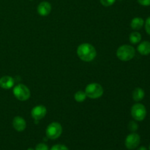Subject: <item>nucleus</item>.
<instances>
[{
    "mask_svg": "<svg viewBox=\"0 0 150 150\" xmlns=\"http://www.w3.org/2000/svg\"><path fill=\"white\" fill-rule=\"evenodd\" d=\"M79 58L84 62H91L96 57L97 52L95 47L89 43L81 44L77 49Z\"/></svg>",
    "mask_w": 150,
    "mask_h": 150,
    "instance_id": "obj_1",
    "label": "nucleus"
},
{
    "mask_svg": "<svg viewBox=\"0 0 150 150\" xmlns=\"http://www.w3.org/2000/svg\"><path fill=\"white\" fill-rule=\"evenodd\" d=\"M136 54V50L132 45H123L118 48L117 56L119 59L127 62L131 60Z\"/></svg>",
    "mask_w": 150,
    "mask_h": 150,
    "instance_id": "obj_2",
    "label": "nucleus"
},
{
    "mask_svg": "<svg viewBox=\"0 0 150 150\" xmlns=\"http://www.w3.org/2000/svg\"><path fill=\"white\" fill-rule=\"evenodd\" d=\"M85 93L88 98L91 99H97L103 95V88L99 83H89L85 89Z\"/></svg>",
    "mask_w": 150,
    "mask_h": 150,
    "instance_id": "obj_3",
    "label": "nucleus"
},
{
    "mask_svg": "<svg viewBox=\"0 0 150 150\" xmlns=\"http://www.w3.org/2000/svg\"><path fill=\"white\" fill-rule=\"evenodd\" d=\"M62 133V125L58 122L51 123L47 127L46 130H45V134H46L47 138L52 140L58 139L61 136Z\"/></svg>",
    "mask_w": 150,
    "mask_h": 150,
    "instance_id": "obj_4",
    "label": "nucleus"
},
{
    "mask_svg": "<svg viewBox=\"0 0 150 150\" xmlns=\"http://www.w3.org/2000/svg\"><path fill=\"white\" fill-rule=\"evenodd\" d=\"M131 115L136 121H143L146 116V107L142 103H136L131 108Z\"/></svg>",
    "mask_w": 150,
    "mask_h": 150,
    "instance_id": "obj_5",
    "label": "nucleus"
},
{
    "mask_svg": "<svg viewBox=\"0 0 150 150\" xmlns=\"http://www.w3.org/2000/svg\"><path fill=\"white\" fill-rule=\"evenodd\" d=\"M13 94L21 101L27 100L30 98V90L24 84H18L13 89Z\"/></svg>",
    "mask_w": 150,
    "mask_h": 150,
    "instance_id": "obj_6",
    "label": "nucleus"
},
{
    "mask_svg": "<svg viewBox=\"0 0 150 150\" xmlns=\"http://www.w3.org/2000/svg\"><path fill=\"white\" fill-rule=\"evenodd\" d=\"M141 142V138L139 134L136 133H130L126 137L125 144L127 149L130 150L135 149L138 147Z\"/></svg>",
    "mask_w": 150,
    "mask_h": 150,
    "instance_id": "obj_7",
    "label": "nucleus"
},
{
    "mask_svg": "<svg viewBox=\"0 0 150 150\" xmlns=\"http://www.w3.org/2000/svg\"><path fill=\"white\" fill-rule=\"evenodd\" d=\"M47 110L46 108L43 105H37L35 108H32V117L34 120H35L36 121L38 120H42V118H44L45 115H46Z\"/></svg>",
    "mask_w": 150,
    "mask_h": 150,
    "instance_id": "obj_8",
    "label": "nucleus"
},
{
    "mask_svg": "<svg viewBox=\"0 0 150 150\" xmlns=\"http://www.w3.org/2000/svg\"><path fill=\"white\" fill-rule=\"evenodd\" d=\"M51 5L48 1H42L38 6V13L41 16H46L51 13Z\"/></svg>",
    "mask_w": 150,
    "mask_h": 150,
    "instance_id": "obj_9",
    "label": "nucleus"
},
{
    "mask_svg": "<svg viewBox=\"0 0 150 150\" xmlns=\"http://www.w3.org/2000/svg\"><path fill=\"white\" fill-rule=\"evenodd\" d=\"M13 126L16 130L18 132L23 131L26 129V123L24 119L21 117H16L13 119Z\"/></svg>",
    "mask_w": 150,
    "mask_h": 150,
    "instance_id": "obj_10",
    "label": "nucleus"
},
{
    "mask_svg": "<svg viewBox=\"0 0 150 150\" xmlns=\"http://www.w3.org/2000/svg\"><path fill=\"white\" fill-rule=\"evenodd\" d=\"M15 84V80L11 76H5L0 79V86L2 89H9L13 87Z\"/></svg>",
    "mask_w": 150,
    "mask_h": 150,
    "instance_id": "obj_11",
    "label": "nucleus"
},
{
    "mask_svg": "<svg viewBox=\"0 0 150 150\" xmlns=\"http://www.w3.org/2000/svg\"><path fill=\"white\" fill-rule=\"evenodd\" d=\"M138 51L142 55H149L150 54V42L149 41H144L141 42L137 48Z\"/></svg>",
    "mask_w": 150,
    "mask_h": 150,
    "instance_id": "obj_12",
    "label": "nucleus"
},
{
    "mask_svg": "<svg viewBox=\"0 0 150 150\" xmlns=\"http://www.w3.org/2000/svg\"><path fill=\"white\" fill-rule=\"evenodd\" d=\"M144 24V21L143 18L139 17L134 18L131 21V23H130L131 28L134 29V30H139V29H141L143 27Z\"/></svg>",
    "mask_w": 150,
    "mask_h": 150,
    "instance_id": "obj_13",
    "label": "nucleus"
},
{
    "mask_svg": "<svg viewBox=\"0 0 150 150\" xmlns=\"http://www.w3.org/2000/svg\"><path fill=\"white\" fill-rule=\"evenodd\" d=\"M145 96V92L143 89L140 87H137L133 92V98L136 102L142 100Z\"/></svg>",
    "mask_w": 150,
    "mask_h": 150,
    "instance_id": "obj_14",
    "label": "nucleus"
},
{
    "mask_svg": "<svg viewBox=\"0 0 150 150\" xmlns=\"http://www.w3.org/2000/svg\"><path fill=\"white\" fill-rule=\"evenodd\" d=\"M129 40L132 44H137L142 40V35L137 32H132L129 36Z\"/></svg>",
    "mask_w": 150,
    "mask_h": 150,
    "instance_id": "obj_15",
    "label": "nucleus"
},
{
    "mask_svg": "<svg viewBox=\"0 0 150 150\" xmlns=\"http://www.w3.org/2000/svg\"><path fill=\"white\" fill-rule=\"evenodd\" d=\"M86 98V93H85V92H83V91H78L74 95L75 100L79 103H81L83 102V101H84Z\"/></svg>",
    "mask_w": 150,
    "mask_h": 150,
    "instance_id": "obj_16",
    "label": "nucleus"
},
{
    "mask_svg": "<svg viewBox=\"0 0 150 150\" xmlns=\"http://www.w3.org/2000/svg\"><path fill=\"white\" fill-rule=\"evenodd\" d=\"M128 128L130 131H132L133 133L136 132V130L139 128V126H138V124L134 121H130L128 124Z\"/></svg>",
    "mask_w": 150,
    "mask_h": 150,
    "instance_id": "obj_17",
    "label": "nucleus"
},
{
    "mask_svg": "<svg viewBox=\"0 0 150 150\" xmlns=\"http://www.w3.org/2000/svg\"><path fill=\"white\" fill-rule=\"evenodd\" d=\"M51 150H69L68 148L63 144H56L51 147Z\"/></svg>",
    "mask_w": 150,
    "mask_h": 150,
    "instance_id": "obj_18",
    "label": "nucleus"
},
{
    "mask_svg": "<svg viewBox=\"0 0 150 150\" xmlns=\"http://www.w3.org/2000/svg\"><path fill=\"white\" fill-rule=\"evenodd\" d=\"M115 1L116 0H100L101 4L103 6H105V7H109V6H111L112 4H114Z\"/></svg>",
    "mask_w": 150,
    "mask_h": 150,
    "instance_id": "obj_19",
    "label": "nucleus"
},
{
    "mask_svg": "<svg viewBox=\"0 0 150 150\" xmlns=\"http://www.w3.org/2000/svg\"><path fill=\"white\" fill-rule=\"evenodd\" d=\"M35 150H49L48 149V146H47L45 144L40 143L38 144L35 147Z\"/></svg>",
    "mask_w": 150,
    "mask_h": 150,
    "instance_id": "obj_20",
    "label": "nucleus"
},
{
    "mask_svg": "<svg viewBox=\"0 0 150 150\" xmlns=\"http://www.w3.org/2000/svg\"><path fill=\"white\" fill-rule=\"evenodd\" d=\"M145 29L148 35H150V17L148 18L145 21Z\"/></svg>",
    "mask_w": 150,
    "mask_h": 150,
    "instance_id": "obj_21",
    "label": "nucleus"
},
{
    "mask_svg": "<svg viewBox=\"0 0 150 150\" xmlns=\"http://www.w3.org/2000/svg\"><path fill=\"white\" fill-rule=\"evenodd\" d=\"M138 2L142 6H150V0H138Z\"/></svg>",
    "mask_w": 150,
    "mask_h": 150,
    "instance_id": "obj_22",
    "label": "nucleus"
},
{
    "mask_svg": "<svg viewBox=\"0 0 150 150\" xmlns=\"http://www.w3.org/2000/svg\"><path fill=\"white\" fill-rule=\"evenodd\" d=\"M138 150H148L145 146H141L140 148H139Z\"/></svg>",
    "mask_w": 150,
    "mask_h": 150,
    "instance_id": "obj_23",
    "label": "nucleus"
},
{
    "mask_svg": "<svg viewBox=\"0 0 150 150\" xmlns=\"http://www.w3.org/2000/svg\"><path fill=\"white\" fill-rule=\"evenodd\" d=\"M27 150H35V149H32V148H29V149H28Z\"/></svg>",
    "mask_w": 150,
    "mask_h": 150,
    "instance_id": "obj_24",
    "label": "nucleus"
},
{
    "mask_svg": "<svg viewBox=\"0 0 150 150\" xmlns=\"http://www.w3.org/2000/svg\"><path fill=\"white\" fill-rule=\"evenodd\" d=\"M149 150H150V146H149Z\"/></svg>",
    "mask_w": 150,
    "mask_h": 150,
    "instance_id": "obj_25",
    "label": "nucleus"
}]
</instances>
